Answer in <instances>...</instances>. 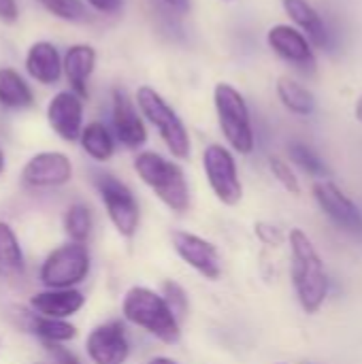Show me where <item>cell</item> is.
Instances as JSON below:
<instances>
[{"mask_svg": "<svg viewBox=\"0 0 362 364\" xmlns=\"http://www.w3.org/2000/svg\"><path fill=\"white\" fill-rule=\"evenodd\" d=\"M26 73L41 85H55L62 77V58L53 43L36 41L26 53Z\"/></svg>", "mask_w": 362, "mask_h": 364, "instance_id": "cell-16", "label": "cell"}, {"mask_svg": "<svg viewBox=\"0 0 362 364\" xmlns=\"http://www.w3.org/2000/svg\"><path fill=\"white\" fill-rule=\"evenodd\" d=\"M356 117L362 122V96L358 98V105H356Z\"/></svg>", "mask_w": 362, "mask_h": 364, "instance_id": "cell-36", "label": "cell"}, {"mask_svg": "<svg viewBox=\"0 0 362 364\" xmlns=\"http://www.w3.org/2000/svg\"><path fill=\"white\" fill-rule=\"evenodd\" d=\"M70 177L73 164L62 151H41L32 156L21 171V179L30 188H60L66 186Z\"/></svg>", "mask_w": 362, "mask_h": 364, "instance_id": "cell-12", "label": "cell"}, {"mask_svg": "<svg viewBox=\"0 0 362 364\" xmlns=\"http://www.w3.org/2000/svg\"><path fill=\"white\" fill-rule=\"evenodd\" d=\"M166 6H171L177 13H188L190 11V0H162Z\"/></svg>", "mask_w": 362, "mask_h": 364, "instance_id": "cell-34", "label": "cell"}, {"mask_svg": "<svg viewBox=\"0 0 362 364\" xmlns=\"http://www.w3.org/2000/svg\"><path fill=\"white\" fill-rule=\"evenodd\" d=\"M149 364H179V363H175L173 358H164V356H158V358L149 360Z\"/></svg>", "mask_w": 362, "mask_h": 364, "instance_id": "cell-35", "label": "cell"}, {"mask_svg": "<svg viewBox=\"0 0 362 364\" xmlns=\"http://www.w3.org/2000/svg\"><path fill=\"white\" fill-rule=\"evenodd\" d=\"M38 4L62 21H68V23L90 21V13L83 0H38Z\"/></svg>", "mask_w": 362, "mask_h": 364, "instance_id": "cell-27", "label": "cell"}, {"mask_svg": "<svg viewBox=\"0 0 362 364\" xmlns=\"http://www.w3.org/2000/svg\"><path fill=\"white\" fill-rule=\"evenodd\" d=\"M171 241H173V247L177 252V256L188 264L192 267L196 273H201L205 279H220L222 275V258H220V252L218 247L198 237V235H192V232H186V230H175L171 235Z\"/></svg>", "mask_w": 362, "mask_h": 364, "instance_id": "cell-10", "label": "cell"}, {"mask_svg": "<svg viewBox=\"0 0 362 364\" xmlns=\"http://www.w3.org/2000/svg\"><path fill=\"white\" fill-rule=\"evenodd\" d=\"M314 196L320 205V209L324 211V215L339 226V230H344L350 237L362 239V211L361 207L333 181L329 179H320L314 186Z\"/></svg>", "mask_w": 362, "mask_h": 364, "instance_id": "cell-9", "label": "cell"}, {"mask_svg": "<svg viewBox=\"0 0 362 364\" xmlns=\"http://www.w3.org/2000/svg\"><path fill=\"white\" fill-rule=\"evenodd\" d=\"M305 364H309V363H305Z\"/></svg>", "mask_w": 362, "mask_h": 364, "instance_id": "cell-38", "label": "cell"}, {"mask_svg": "<svg viewBox=\"0 0 362 364\" xmlns=\"http://www.w3.org/2000/svg\"><path fill=\"white\" fill-rule=\"evenodd\" d=\"M90 273V252L85 243H66L53 250L41 264L38 277L47 290H66L79 286Z\"/></svg>", "mask_w": 362, "mask_h": 364, "instance_id": "cell-6", "label": "cell"}, {"mask_svg": "<svg viewBox=\"0 0 362 364\" xmlns=\"http://www.w3.org/2000/svg\"><path fill=\"white\" fill-rule=\"evenodd\" d=\"M134 171L171 211L186 213L190 209V186L179 164L156 151H143L134 158Z\"/></svg>", "mask_w": 362, "mask_h": 364, "instance_id": "cell-3", "label": "cell"}, {"mask_svg": "<svg viewBox=\"0 0 362 364\" xmlns=\"http://www.w3.org/2000/svg\"><path fill=\"white\" fill-rule=\"evenodd\" d=\"M19 17V9L15 0H0V21L4 23H15Z\"/></svg>", "mask_w": 362, "mask_h": 364, "instance_id": "cell-33", "label": "cell"}, {"mask_svg": "<svg viewBox=\"0 0 362 364\" xmlns=\"http://www.w3.org/2000/svg\"><path fill=\"white\" fill-rule=\"evenodd\" d=\"M79 141H81V147L83 151L94 158L96 162H107L111 160L113 151H115V143H113V136L111 132L107 130L105 124L100 122H92L87 126H83L81 134H79Z\"/></svg>", "mask_w": 362, "mask_h": 364, "instance_id": "cell-23", "label": "cell"}, {"mask_svg": "<svg viewBox=\"0 0 362 364\" xmlns=\"http://www.w3.org/2000/svg\"><path fill=\"white\" fill-rule=\"evenodd\" d=\"M85 350L94 364H126L130 356V343L124 324L111 320L92 328L85 341Z\"/></svg>", "mask_w": 362, "mask_h": 364, "instance_id": "cell-11", "label": "cell"}, {"mask_svg": "<svg viewBox=\"0 0 362 364\" xmlns=\"http://www.w3.org/2000/svg\"><path fill=\"white\" fill-rule=\"evenodd\" d=\"M267 41L271 49L286 62L297 64L299 68H305V70H312L316 66V58H314L309 41L297 28L284 26V23L273 26L267 34Z\"/></svg>", "mask_w": 362, "mask_h": 364, "instance_id": "cell-15", "label": "cell"}, {"mask_svg": "<svg viewBox=\"0 0 362 364\" xmlns=\"http://www.w3.org/2000/svg\"><path fill=\"white\" fill-rule=\"evenodd\" d=\"M288 154L292 158V162L297 166H301L307 175L318 177V179H329L331 177V168L324 164V160L316 154L314 147H309L303 141H292L288 145Z\"/></svg>", "mask_w": 362, "mask_h": 364, "instance_id": "cell-26", "label": "cell"}, {"mask_svg": "<svg viewBox=\"0 0 362 364\" xmlns=\"http://www.w3.org/2000/svg\"><path fill=\"white\" fill-rule=\"evenodd\" d=\"M256 237L265 245H271V247H280L284 243V232L275 224H269V222H258L256 224Z\"/></svg>", "mask_w": 362, "mask_h": 364, "instance_id": "cell-30", "label": "cell"}, {"mask_svg": "<svg viewBox=\"0 0 362 364\" xmlns=\"http://www.w3.org/2000/svg\"><path fill=\"white\" fill-rule=\"evenodd\" d=\"M0 105L4 109H30L34 105V94L26 79L13 68H0Z\"/></svg>", "mask_w": 362, "mask_h": 364, "instance_id": "cell-20", "label": "cell"}, {"mask_svg": "<svg viewBox=\"0 0 362 364\" xmlns=\"http://www.w3.org/2000/svg\"><path fill=\"white\" fill-rule=\"evenodd\" d=\"M162 288H164L162 299L166 301V305L175 314V318L181 320L188 314V294H186V290L179 284H175V282H164Z\"/></svg>", "mask_w": 362, "mask_h": 364, "instance_id": "cell-29", "label": "cell"}, {"mask_svg": "<svg viewBox=\"0 0 362 364\" xmlns=\"http://www.w3.org/2000/svg\"><path fill=\"white\" fill-rule=\"evenodd\" d=\"M47 122L62 141H79L83 130V100L75 92H58L47 105Z\"/></svg>", "mask_w": 362, "mask_h": 364, "instance_id": "cell-13", "label": "cell"}, {"mask_svg": "<svg viewBox=\"0 0 362 364\" xmlns=\"http://www.w3.org/2000/svg\"><path fill=\"white\" fill-rule=\"evenodd\" d=\"M290 241V256H292V284L297 299L305 314L314 316L322 309L329 290L331 279L326 273V267L322 262V256L318 254L316 245L303 232L301 228H292L288 235Z\"/></svg>", "mask_w": 362, "mask_h": 364, "instance_id": "cell-1", "label": "cell"}, {"mask_svg": "<svg viewBox=\"0 0 362 364\" xmlns=\"http://www.w3.org/2000/svg\"><path fill=\"white\" fill-rule=\"evenodd\" d=\"M269 168L273 173V177L290 192V194H301V183H299V177L294 175V171L290 168L288 162H284L282 158H269Z\"/></svg>", "mask_w": 362, "mask_h": 364, "instance_id": "cell-28", "label": "cell"}, {"mask_svg": "<svg viewBox=\"0 0 362 364\" xmlns=\"http://www.w3.org/2000/svg\"><path fill=\"white\" fill-rule=\"evenodd\" d=\"M26 331L36 335L41 341H51V343H64L77 337V328L66 320L45 318L34 311L26 314Z\"/></svg>", "mask_w": 362, "mask_h": 364, "instance_id": "cell-22", "label": "cell"}, {"mask_svg": "<svg viewBox=\"0 0 362 364\" xmlns=\"http://www.w3.org/2000/svg\"><path fill=\"white\" fill-rule=\"evenodd\" d=\"M43 348H45V352L53 358V364H81L79 363V358H77L70 350H66L62 343L43 341Z\"/></svg>", "mask_w": 362, "mask_h": 364, "instance_id": "cell-31", "label": "cell"}, {"mask_svg": "<svg viewBox=\"0 0 362 364\" xmlns=\"http://www.w3.org/2000/svg\"><path fill=\"white\" fill-rule=\"evenodd\" d=\"M203 168L220 203L235 207L243 198V186L239 179L237 162L224 145L213 143L203 151Z\"/></svg>", "mask_w": 362, "mask_h": 364, "instance_id": "cell-8", "label": "cell"}, {"mask_svg": "<svg viewBox=\"0 0 362 364\" xmlns=\"http://www.w3.org/2000/svg\"><path fill=\"white\" fill-rule=\"evenodd\" d=\"M26 271L23 252L13 228L6 222H0V277L19 279Z\"/></svg>", "mask_w": 362, "mask_h": 364, "instance_id": "cell-21", "label": "cell"}, {"mask_svg": "<svg viewBox=\"0 0 362 364\" xmlns=\"http://www.w3.org/2000/svg\"><path fill=\"white\" fill-rule=\"evenodd\" d=\"M122 311L130 324L143 328L145 333H149L166 346H175L181 339L179 320L169 309L162 294L145 286H134L126 292Z\"/></svg>", "mask_w": 362, "mask_h": 364, "instance_id": "cell-2", "label": "cell"}, {"mask_svg": "<svg viewBox=\"0 0 362 364\" xmlns=\"http://www.w3.org/2000/svg\"><path fill=\"white\" fill-rule=\"evenodd\" d=\"M94 186L102 198V205H105L107 215H109L111 224L115 226V230L122 237L132 239L137 235L139 222H141V209H139V203H137L132 190L124 181H119L117 177H113L109 173H96Z\"/></svg>", "mask_w": 362, "mask_h": 364, "instance_id": "cell-7", "label": "cell"}, {"mask_svg": "<svg viewBox=\"0 0 362 364\" xmlns=\"http://www.w3.org/2000/svg\"><path fill=\"white\" fill-rule=\"evenodd\" d=\"M87 4L105 15H117L124 9V0H87Z\"/></svg>", "mask_w": 362, "mask_h": 364, "instance_id": "cell-32", "label": "cell"}, {"mask_svg": "<svg viewBox=\"0 0 362 364\" xmlns=\"http://www.w3.org/2000/svg\"><path fill=\"white\" fill-rule=\"evenodd\" d=\"M215 113L220 122V130L230 143V147L243 156L254 151V128L247 102L239 90H235L230 83H218L213 92Z\"/></svg>", "mask_w": 362, "mask_h": 364, "instance_id": "cell-5", "label": "cell"}, {"mask_svg": "<svg viewBox=\"0 0 362 364\" xmlns=\"http://www.w3.org/2000/svg\"><path fill=\"white\" fill-rule=\"evenodd\" d=\"M83 305H85V296L75 288L45 290V292H36L30 299V307L34 314L45 316V318H55V320H66L75 316Z\"/></svg>", "mask_w": 362, "mask_h": 364, "instance_id": "cell-18", "label": "cell"}, {"mask_svg": "<svg viewBox=\"0 0 362 364\" xmlns=\"http://www.w3.org/2000/svg\"><path fill=\"white\" fill-rule=\"evenodd\" d=\"M4 173V154H2V149H0V175Z\"/></svg>", "mask_w": 362, "mask_h": 364, "instance_id": "cell-37", "label": "cell"}, {"mask_svg": "<svg viewBox=\"0 0 362 364\" xmlns=\"http://www.w3.org/2000/svg\"><path fill=\"white\" fill-rule=\"evenodd\" d=\"M96 68V51L92 45H73L62 58V73L70 83V92H75L81 100L87 98V79Z\"/></svg>", "mask_w": 362, "mask_h": 364, "instance_id": "cell-17", "label": "cell"}, {"mask_svg": "<svg viewBox=\"0 0 362 364\" xmlns=\"http://www.w3.org/2000/svg\"><path fill=\"white\" fill-rule=\"evenodd\" d=\"M137 105L143 117H147V122L160 132V139L164 141L169 151L179 160L190 158L192 151L190 134L177 111L149 85H141L137 90Z\"/></svg>", "mask_w": 362, "mask_h": 364, "instance_id": "cell-4", "label": "cell"}, {"mask_svg": "<svg viewBox=\"0 0 362 364\" xmlns=\"http://www.w3.org/2000/svg\"><path fill=\"white\" fill-rule=\"evenodd\" d=\"M284 9L292 17V21L307 32V36L312 38L314 45H318L322 49H326L331 45L333 32L329 30V26L324 23L320 13L307 0H284Z\"/></svg>", "mask_w": 362, "mask_h": 364, "instance_id": "cell-19", "label": "cell"}, {"mask_svg": "<svg viewBox=\"0 0 362 364\" xmlns=\"http://www.w3.org/2000/svg\"><path fill=\"white\" fill-rule=\"evenodd\" d=\"M92 211L83 203H75L66 209L64 213V230L70 237L73 243H85L92 235Z\"/></svg>", "mask_w": 362, "mask_h": 364, "instance_id": "cell-25", "label": "cell"}, {"mask_svg": "<svg viewBox=\"0 0 362 364\" xmlns=\"http://www.w3.org/2000/svg\"><path fill=\"white\" fill-rule=\"evenodd\" d=\"M113 128L117 141L128 149H139L147 141V130L132 100L119 87L113 90Z\"/></svg>", "mask_w": 362, "mask_h": 364, "instance_id": "cell-14", "label": "cell"}, {"mask_svg": "<svg viewBox=\"0 0 362 364\" xmlns=\"http://www.w3.org/2000/svg\"><path fill=\"white\" fill-rule=\"evenodd\" d=\"M277 96H280L282 105L297 115H312L316 111L314 94L305 85H301L299 81H294L290 77H282L277 81Z\"/></svg>", "mask_w": 362, "mask_h": 364, "instance_id": "cell-24", "label": "cell"}]
</instances>
